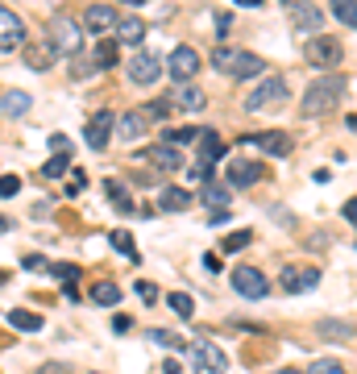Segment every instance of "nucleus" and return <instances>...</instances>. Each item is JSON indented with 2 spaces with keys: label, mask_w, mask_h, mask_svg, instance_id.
<instances>
[{
  "label": "nucleus",
  "mask_w": 357,
  "mask_h": 374,
  "mask_svg": "<svg viewBox=\"0 0 357 374\" xmlns=\"http://www.w3.org/2000/svg\"><path fill=\"white\" fill-rule=\"evenodd\" d=\"M345 100V79L341 75H320L316 83H311L308 92H304V117H328L336 113V104Z\"/></svg>",
  "instance_id": "f257e3e1"
},
{
  "label": "nucleus",
  "mask_w": 357,
  "mask_h": 374,
  "mask_svg": "<svg viewBox=\"0 0 357 374\" xmlns=\"http://www.w3.org/2000/svg\"><path fill=\"white\" fill-rule=\"evenodd\" d=\"M212 67L229 79H254V75L266 71V63L258 54H245V50H233V46H220L212 50Z\"/></svg>",
  "instance_id": "f03ea898"
},
{
  "label": "nucleus",
  "mask_w": 357,
  "mask_h": 374,
  "mask_svg": "<svg viewBox=\"0 0 357 374\" xmlns=\"http://www.w3.org/2000/svg\"><path fill=\"white\" fill-rule=\"evenodd\" d=\"M50 46L63 58H75L83 50V21H71V17H54L50 21Z\"/></svg>",
  "instance_id": "7ed1b4c3"
},
{
  "label": "nucleus",
  "mask_w": 357,
  "mask_h": 374,
  "mask_svg": "<svg viewBox=\"0 0 357 374\" xmlns=\"http://www.w3.org/2000/svg\"><path fill=\"white\" fill-rule=\"evenodd\" d=\"M341 58H345V46H341L336 38H328V33H316L308 46H304V63L320 67V71H336Z\"/></svg>",
  "instance_id": "20e7f679"
},
{
  "label": "nucleus",
  "mask_w": 357,
  "mask_h": 374,
  "mask_svg": "<svg viewBox=\"0 0 357 374\" xmlns=\"http://www.w3.org/2000/svg\"><path fill=\"white\" fill-rule=\"evenodd\" d=\"M191 366L200 374H229V353L216 346V341H204V337H195L191 341Z\"/></svg>",
  "instance_id": "39448f33"
},
{
  "label": "nucleus",
  "mask_w": 357,
  "mask_h": 374,
  "mask_svg": "<svg viewBox=\"0 0 357 374\" xmlns=\"http://www.w3.org/2000/svg\"><path fill=\"white\" fill-rule=\"evenodd\" d=\"M279 104H286V79L283 75L262 79V88H254V92L245 96V108H249V113H266V108H279Z\"/></svg>",
  "instance_id": "423d86ee"
},
{
  "label": "nucleus",
  "mask_w": 357,
  "mask_h": 374,
  "mask_svg": "<svg viewBox=\"0 0 357 374\" xmlns=\"http://www.w3.org/2000/svg\"><path fill=\"white\" fill-rule=\"evenodd\" d=\"M162 67H167V63H162L154 50H138V54L129 58V67H125V71H129V83H138V88H150V83H158Z\"/></svg>",
  "instance_id": "0eeeda50"
},
{
  "label": "nucleus",
  "mask_w": 357,
  "mask_h": 374,
  "mask_svg": "<svg viewBox=\"0 0 357 374\" xmlns=\"http://www.w3.org/2000/svg\"><path fill=\"white\" fill-rule=\"evenodd\" d=\"M320 283V266H299V262H291V266H283V274H279V287H283L286 296H304V291H311Z\"/></svg>",
  "instance_id": "6e6552de"
},
{
  "label": "nucleus",
  "mask_w": 357,
  "mask_h": 374,
  "mask_svg": "<svg viewBox=\"0 0 357 374\" xmlns=\"http://www.w3.org/2000/svg\"><path fill=\"white\" fill-rule=\"evenodd\" d=\"M233 287L241 299H266L270 296V283L258 266H233Z\"/></svg>",
  "instance_id": "1a4fd4ad"
},
{
  "label": "nucleus",
  "mask_w": 357,
  "mask_h": 374,
  "mask_svg": "<svg viewBox=\"0 0 357 374\" xmlns=\"http://www.w3.org/2000/svg\"><path fill=\"white\" fill-rule=\"evenodd\" d=\"M200 71V54L191 46H175L167 54V75L175 79V83H191V75Z\"/></svg>",
  "instance_id": "9d476101"
},
{
  "label": "nucleus",
  "mask_w": 357,
  "mask_h": 374,
  "mask_svg": "<svg viewBox=\"0 0 357 374\" xmlns=\"http://www.w3.org/2000/svg\"><path fill=\"white\" fill-rule=\"evenodd\" d=\"M21 46H25V21L9 4H0V50L9 54V50H21Z\"/></svg>",
  "instance_id": "9b49d317"
},
{
  "label": "nucleus",
  "mask_w": 357,
  "mask_h": 374,
  "mask_svg": "<svg viewBox=\"0 0 357 374\" xmlns=\"http://www.w3.org/2000/svg\"><path fill=\"white\" fill-rule=\"evenodd\" d=\"M245 146H258L266 154H274V158H286L291 150H295V137L283 133V129H270V133H249V137H241Z\"/></svg>",
  "instance_id": "f8f14e48"
},
{
  "label": "nucleus",
  "mask_w": 357,
  "mask_h": 374,
  "mask_svg": "<svg viewBox=\"0 0 357 374\" xmlns=\"http://www.w3.org/2000/svg\"><path fill=\"white\" fill-rule=\"evenodd\" d=\"M262 175H266L262 162H254V158H241V154H237V158L229 162L224 179H229V187H254V183H258Z\"/></svg>",
  "instance_id": "ddd939ff"
},
{
  "label": "nucleus",
  "mask_w": 357,
  "mask_h": 374,
  "mask_svg": "<svg viewBox=\"0 0 357 374\" xmlns=\"http://www.w3.org/2000/svg\"><path fill=\"white\" fill-rule=\"evenodd\" d=\"M113 121H117V117L104 108V113H95L92 121H88V129H83V142H88L95 154H104V146H108V137H113Z\"/></svg>",
  "instance_id": "4468645a"
},
{
  "label": "nucleus",
  "mask_w": 357,
  "mask_h": 374,
  "mask_svg": "<svg viewBox=\"0 0 357 374\" xmlns=\"http://www.w3.org/2000/svg\"><path fill=\"white\" fill-rule=\"evenodd\" d=\"M117 9H113V4H92V9H88V13H83V29H88V33H100V38H104V33H108V29H117Z\"/></svg>",
  "instance_id": "2eb2a0df"
},
{
  "label": "nucleus",
  "mask_w": 357,
  "mask_h": 374,
  "mask_svg": "<svg viewBox=\"0 0 357 374\" xmlns=\"http://www.w3.org/2000/svg\"><path fill=\"white\" fill-rule=\"evenodd\" d=\"M170 104H175V108H183V113H204L208 96H204V88L179 83V88H170Z\"/></svg>",
  "instance_id": "dca6fc26"
},
{
  "label": "nucleus",
  "mask_w": 357,
  "mask_h": 374,
  "mask_svg": "<svg viewBox=\"0 0 357 374\" xmlns=\"http://www.w3.org/2000/svg\"><path fill=\"white\" fill-rule=\"evenodd\" d=\"M291 17H295V33H299V38H304V33H311V38H316V33H320V25H324V17H320V9H316V4H295V13H291Z\"/></svg>",
  "instance_id": "f3484780"
},
{
  "label": "nucleus",
  "mask_w": 357,
  "mask_h": 374,
  "mask_svg": "<svg viewBox=\"0 0 357 374\" xmlns=\"http://www.w3.org/2000/svg\"><path fill=\"white\" fill-rule=\"evenodd\" d=\"M145 158L158 167V171H179L183 167V154H179V146H170V142H162V146L145 150Z\"/></svg>",
  "instance_id": "a211bd4d"
},
{
  "label": "nucleus",
  "mask_w": 357,
  "mask_h": 374,
  "mask_svg": "<svg viewBox=\"0 0 357 374\" xmlns=\"http://www.w3.org/2000/svg\"><path fill=\"white\" fill-rule=\"evenodd\" d=\"M54 58H58V54H54V46H50V38L46 42H33V46L25 50V67H29V71H50Z\"/></svg>",
  "instance_id": "6ab92c4d"
},
{
  "label": "nucleus",
  "mask_w": 357,
  "mask_h": 374,
  "mask_svg": "<svg viewBox=\"0 0 357 374\" xmlns=\"http://www.w3.org/2000/svg\"><path fill=\"white\" fill-rule=\"evenodd\" d=\"M117 42H125V46H142L145 42V21L138 13L125 17V21H117Z\"/></svg>",
  "instance_id": "aec40b11"
},
{
  "label": "nucleus",
  "mask_w": 357,
  "mask_h": 374,
  "mask_svg": "<svg viewBox=\"0 0 357 374\" xmlns=\"http://www.w3.org/2000/svg\"><path fill=\"white\" fill-rule=\"evenodd\" d=\"M0 108H4V117H25V113L33 108V96H29V92H21V88H13V92H4Z\"/></svg>",
  "instance_id": "412c9836"
},
{
  "label": "nucleus",
  "mask_w": 357,
  "mask_h": 374,
  "mask_svg": "<svg viewBox=\"0 0 357 374\" xmlns=\"http://www.w3.org/2000/svg\"><path fill=\"white\" fill-rule=\"evenodd\" d=\"M145 121H150V117H145L142 108H133V113H125V117H120L117 133L125 137V142H138V137L145 133Z\"/></svg>",
  "instance_id": "4be33fe9"
},
{
  "label": "nucleus",
  "mask_w": 357,
  "mask_h": 374,
  "mask_svg": "<svg viewBox=\"0 0 357 374\" xmlns=\"http://www.w3.org/2000/svg\"><path fill=\"white\" fill-rule=\"evenodd\" d=\"M224 158V146H220V137H216V129H204L200 133V162H220Z\"/></svg>",
  "instance_id": "5701e85b"
},
{
  "label": "nucleus",
  "mask_w": 357,
  "mask_h": 374,
  "mask_svg": "<svg viewBox=\"0 0 357 374\" xmlns=\"http://www.w3.org/2000/svg\"><path fill=\"white\" fill-rule=\"evenodd\" d=\"M158 208H167V212H187L191 196L183 187H162V192H158Z\"/></svg>",
  "instance_id": "b1692460"
},
{
  "label": "nucleus",
  "mask_w": 357,
  "mask_h": 374,
  "mask_svg": "<svg viewBox=\"0 0 357 374\" xmlns=\"http://www.w3.org/2000/svg\"><path fill=\"white\" fill-rule=\"evenodd\" d=\"M4 321L13 324L17 333H38V328H42V316H38V312H29V308H13Z\"/></svg>",
  "instance_id": "393cba45"
},
{
  "label": "nucleus",
  "mask_w": 357,
  "mask_h": 374,
  "mask_svg": "<svg viewBox=\"0 0 357 374\" xmlns=\"http://www.w3.org/2000/svg\"><path fill=\"white\" fill-rule=\"evenodd\" d=\"M117 38H100V46H95L92 54V63H95V71H108V67H117Z\"/></svg>",
  "instance_id": "a878e982"
},
{
  "label": "nucleus",
  "mask_w": 357,
  "mask_h": 374,
  "mask_svg": "<svg viewBox=\"0 0 357 374\" xmlns=\"http://www.w3.org/2000/svg\"><path fill=\"white\" fill-rule=\"evenodd\" d=\"M88 299L100 303V308H117V303H120V287H117V283H95L92 291H88Z\"/></svg>",
  "instance_id": "bb28decb"
},
{
  "label": "nucleus",
  "mask_w": 357,
  "mask_h": 374,
  "mask_svg": "<svg viewBox=\"0 0 357 374\" xmlns=\"http://www.w3.org/2000/svg\"><path fill=\"white\" fill-rule=\"evenodd\" d=\"M150 341H154V346H162V349H175V353H187V349H191L179 333H167V328H150Z\"/></svg>",
  "instance_id": "cd10ccee"
},
{
  "label": "nucleus",
  "mask_w": 357,
  "mask_h": 374,
  "mask_svg": "<svg viewBox=\"0 0 357 374\" xmlns=\"http://www.w3.org/2000/svg\"><path fill=\"white\" fill-rule=\"evenodd\" d=\"M229 196H233V192H229V187H220V183H204V192H200V199H204V208H224V204H229Z\"/></svg>",
  "instance_id": "c85d7f7f"
},
{
  "label": "nucleus",
  "mask_w": 357,
  "mask_h": 374,
  "mask_svg": "<svg viewBox=\"0 0 357 374\" xmlns=\"http://www.w3.org/2000/svg\"><path fill=\"white\" fill-rule=\"evenodd\" d=\"M104 192H108V199L117 204V212H133V199H129V192H125V183L108 179V183H104Z\"/></svg>",
  "instance_id": "c756f323"
},
{
  "label": "nucleus",
  "mask_w": 357,
  "mask_h": 374,
  "mask_svg": "<svg viewBox=\"0 0 357 374\" xmlns=\"http://www.w3.org/2000/svg\"><path fill=\"white\" fill-rule=\"evenodd\" d=\"M333 17H336L341 25L357 29V0H333Z\"/></svg>",
  "instance_id": "7c9ffc66"
},
{
  "label": "nucleus",
  "mask_w": 357,
  "mask_h": 374,
  "mask_svg": "<svg viewBox=\"0 0 357 374\" xmlns=\"http://www.w3.org/2000/svg\"><path fill=\"white\" fill-rule=\"evenodd\" d=\"M67 171H71V154H63V150H58V154L50 158L46 167H42V175H46V179H63Z\"/></svg>",
  "instance_id": "2f4dec72"
},
{
  "label": "nucleus",
  "mask_w": 357,
  "mask_h": 374,
  "mask_svg": "<svg viewBox=\"0 0 357 374\" xmlns=\"http://www.w3.org/2000/svg\"><path fill=\"white\" fill-rule=\"evenodd\" d=\"M108 241H113V249H120V254H125L129 262H138V258H142V254H138V246H133V237H129L125 229H117V233H113Z\"/></svg>",
  "instance_id": "473e14b6"
},
{
  "label": "nucleus",
  "mask_w": 357,
  "mask_h": 374,
  "mask_svg": "<svg viewBox=\"0 0 357 374\" xmlns=\"http://www.w3.org/2000/svg\"><path fill=\"white\" fill-rule=\"evenodd\" d=\"M167 303H170V312H175V316H183V321H191V316H195V299L183 296V291H175Z\"/></svg>",
  "instance_id": "72a5a7b5"
},
{
  "label": "nucleus",
  "mask_w": 357,
  "mask_h": 374,
  "mask_svg": "<svg viewBox=\"0 0 357 374\" xmlns=\"http://www.w3.org/2000/svg\"><path fill=\"white\" fill-rule=\"evenodd\" d=\"M320 337H328V341H333V337H336V341H345V337H353V324H345V321H341V324L324 321V324H320Z\"/></svg>",
  "instance_id": "f704fd0d"
},
{
  "label": "nucleus",
  "mask_w": 357,
  "mask_h": 374,
  "mask_svg": "<svg viewBox=\"0 0 357 374\" xmlns=\"http://www.w3.org/2000/svg\"><path fill=\"white\" fill-rule=\"evenodd\" d=\"M308 374H345V366H341L336 358H316L308 366Z\"/></svg>",
  "instance_id": "c9c22d12"
},
{
  "label": "nucleus",
  "mask_w": 357,
  "mask_h": 374,
  "mask_svg": "<svg viewBox=\"0 0 357 374\" xmlns=\"http://www.w3.org/2000/svg\"><path fill=\"white\" fill-rule=\"evenodd\" d=\"M50 274H54L58 283H79V266H71V262H54Z\"/></svg>",
  "instance_id": "e433bc0d"
},
{
  "label": "nucleus",
  "mask_w": 357,
  "mask_h": 374,
  "mask_svg": "<svg viewBox=\"0 0 357 374\" xmlns=\"http://www.w3.org/2000/svg\"><path fill=\"white\" fill-rule=\"evenodd\" d=\"M162 137H167L170 146H187V142H195V137H200V129H167Z\"/></svg>",
  "instance_id": "4c0bfd02"
},
{
  "label": "nucleus",
  "mask_w": 357,
  "mask_h": 374,
  "mask_svg": "<svg viewBox=\"0 0 357 374\" xmlns=\"http://www.w3.org/2000/svg\"><path fill=\"white\" fill-rule=\"evenodd\" d=\"M249 241H254V233L241 229V233H233V237H224V254H237V249H245Z\"/></svg>",
  "instance_id": "58836bf2"
},
{
  "label": "nucleus",
  "mask_w": 357,
  "mask_h": 374,
  "mask_svg": "<svg viewBox=\"0 0 357 374\" xmlns=\"http://www.w3.org/2000/svg\"><path fill=\"white\" fill-rule=\"evenodd\" d=\"M17 192H21V179L17 175H0V199L17 196Z\"/></svg>",
  "instance_id": "ea45409f"
},
{
  "label": "nucleus",
  "mask_w": 357,
  "mask_h": 374,
  "mask_svg": "<svg viewBox=\"0 0 357 374\" xmlns=\"http://www.w3.org/2000/svg\"><path fill=\"white\" fill-rule=\"evenodd\" d=\"M83 183H88V175L79 171V167H71V179H67V187H63V192H67V196H79V192H83Z\"/></svg>",
  "instance_id": "a19ab883"
},
{
  "label": "nucleus",
  "mask_w": 357,
  "mask_h": 374,
  "mask_svg": "<svg viewBox=\"0 0 357 374\" xmlns=\"http://www.w3.org/2000/svg\"><path fill=\"white\" fill-rule=\"evenodd\" d=\"M142 113H145V117H167V113H170V100H154V104H145Z\"/></svg>",
  "instance_id": "79ce46f5"
},
{
  "label": "nucleus",
  "mask_w": 357,
  "mask_h": 374,
  "mask_svg": "<svg viewBox=\"0 0 357 374\" xmlns=\"http://www.w3.org/2000/svg\"><path fill=\"white\" fill-rule=\"evenodd\" d=\"M21 266H25V271H42V266H46V258H42V254H25Z\"/></svg>",
  "instance_id": "37998d69"
},
{
  "label": "nucleus",
  "mask_w": 357,
  "mask_h": 374,
  "mask_svg": "<svg viewBox=\"0 0 357 374\" xmlns=\"http://www.w3.org/2000/svg\"><path fill=\"white\" fill-rule=\"evenodd\" d=\"M229 29H233V17H229V13H216V33L229 38Z\"/></svg>",
  "instance_id": "c03bdc74"
},
{
  "label": "nucleus",
  "mask_w": 357,
  "mask_h": 374,
  "mask_svg": "<svg viewBox=\"0 0 357 374\" xmlns=\"http://www.w3.org/2000/svg\"><path fill=\"white\" fill-rule=\"evenodd\" d=\"M38 374H71L67 362H46V366H38Z\"/></svg>",
  "instance_id": "a18cd8bd"
},
{
  "label": "nucleus",
  "mask_w": 357,
  "mask_h": 374,
  "mask_svg": "<svg viewBox=\"0 0 357 374\" xmlns=\"http://www.w3.org/2000/svg\"><path fill=\"white\" fill-rule=\"evenodd\" d=\"M138 296H142L145 303H154V299H158V291H154V283H145V279H142V283H138Z\"/></svg>",
  "instance_id": "49530a36"
},
{
  "label": "nucleus",
  "mask_w": 357,
  "mask_h": 374,
  "mask_svg": "<svg viewBox=\"0 0 357 374\" xmlns=\"http://www.w3.org/2000/svg\"><path fill=\"white\" fill-rule=\"evenodd\" d=\"M341 217H345V221H349V224H357V196H353V199H345V208H341Z\"/></svg>",
  "instance_id": "de8ad7c7"
},
{
  "label": "nucleus",
  "mask_w": 357,
  "mask_h": 374,
  "mask_svg": "<svg viewBox=\"0 0 357 374\" xmlns=\"http://www.w3.org/2000/svg\"><path fill=\"white\" fill-rule=\"evenodd\" d=\"M71 146V137H67V133H54V137H50V150H67Z\"/></svg>",
  "instance_id": "09e8293b"
},
{
  "label": "nucleus",
  "mask_w": 357,
  "mask_h": 374,
  "mask_svg": "<svg viewBox=\"0 0 357 374\" xmlns=\"http://www.w3.org/2000/svg\"><path fill=\"white\" fill-rule=\"evenodd\" d=\"M208 224H229V208H216L212 217H208Z\"/></svg>",
  "instance_id": "8fccbe9b"
},
{
  "label": "nucleus",
  "mask_w": 357,
  "mask_h": 374,
  "mask_svg": "<svg viewBox=\"0 0 357 374\" xmlns=\"http://www.w3.org/2000/svg\"><path fill=\"white\" fill-rule=\"evenodd\" d=\"M113 328H117V333H129V328H133V321H129V316H117V321H113Z\"/></svg>",
  "instance_id": "3c124183"
},
{
  "label": "nucleus",
  "mask_w": 357,
  "mask_h": 374,
  "mask_svg": "<svg viewBox=\"0 0 357 374\" xmlns=\"http://www.w3.org/2000/svg\"><path fill=\"white\" fill-rule=\"evenodd\" d=\"M204 271H220V258H216V254H208V258H204Z\"/></svg>",
  "instance_id": "603ef678"
},
{
  "label": "nucleus",
  "mask_w": 357,
  "mask_h": 374,
  "mask_svg": "<svg viewBox=\"0 0 357 374\" xmlns=\"http://www.w3.org/2000/svg\"><path fill=\"white\" fill-rule=\"evenodd\" d=\"M9 229H13V221H9V217H0V233H9Z\"/></svg>",
  "instance_id": "864d4df0"
},
{
  "label": "nucleus",
  "mask_w": 357,
  "mask_h": 374,
  "mask_svg": "<svg viewBox=\"0 0 357 374\" xmlns=\"http://www.w3.org/2000/svg\"><path fill=\"white\" fill-rule=\"evenodd\" d=\"M162 374H179V366H175V362H167V366H162Z\"/></svg>",
  "instance_id": "5fc2aeb1"
},
{
  "label": "nucleus",
  "mask_w": 357,
  "mask_h": 374,
  "mask_svg": "<svg viewBox=\"0 0 357 374\" xmlns=\"http://www.w3.org/2000/svg\"><path fill=\"white\" fill-rule=\"evenodd\" d=\"M237 4H245V9H258V4H262V0H237Z\"/></svg>",
  "instance_id": "6e6d98bb"
},
{
  "label": "nucleus",
  "mask_w": 357,
  "mask_h": 374,
  "mask_svg": "<svg viewBox=\"0 0 357 374\" xmlns=\"http://www.w3.org/2000/svg\"><path fill=\"white\" fill-rule=\"evenodd\" d=\"M270 374H304V370H291V366H283V370H270Z\"/></svg>",
  "instance_id": "4d7b16f0"
},
{
  "label": "nucleus",
  "mask_w": 357,
  "mask_h": 374,
  "mask_svg": "<svg viewBox=\"0 0 357 374\" xmlns=\"http://www.w3.org/2000/svg\"><path fill=\"white\" fill-rule=\"evenodd\" d=\"M120 4H133V9H142L145 0H120Z\"/></svg>",
  "instance_id": "13d9d810"
},
{
  "label": "nucleus",
  "mask_w": 357,
  "mask_h": 374,
  "mask_svg": "<svg viewBox=\"0 0 357 374\" xmlns=\"http://www.w3.org/2000/svg\"><path fill=\"white\" fill-rule=\"evenodd\" d=\"M349 129H353V133H357V113H353V117H349Z\"/></svg>",
  "instance_id": "bf43d9fd"
},
{
  "label": "nucleus",
  "mask_w": 357,
  "mask_h": 374,
  "mask_svg": "<svg viewBox=\"0 0 357 374\" xmlns=\"http://www.w3.org/2000/svg\"><path fill=\"white\" fill-rule=\"evenodd\" d=\"M283 4H291V9H295V4H308V0H283Z\"/></svg>",
  "instance_id": "052dcab7"
}]
</instances>
